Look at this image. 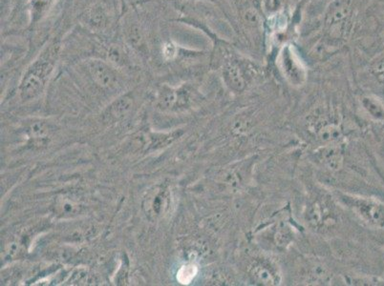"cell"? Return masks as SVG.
Wrapping results in <instances>:
<instances>
[{
  "label": "cell",
  "instance_id": "cell-1",
  "mask_svg": "<svg viewBox=\"0 0 384 286\" xmlns=\"http://www.w3.org/2000/svg\"><path fill=\"white\" fill-rule=\"evenodd\" d=\"M63 45L56 37L47 42L30 65L27 67L20 80V93L24 100H34L44 92L56 64L60 60Z\"/></svg>",
  "mask_w": 384,
  "mask_h": 286
},
{
  "label": "cell",
  "instance_id": "cell-2",
  "mask_svg": "<svg viewBox=\"0 0 384 286\" xmlns=\"http://www.w3.org/2000/svg\"><path fill=\"white\" fill-rule=\"evenodd\" d=\"M338 200L370 226L384 229V205L370 199L338 194Z\"/></svg>",
  "mask_w": 384,
  "mask_h": 286
},
{
  "label": "cell",
  "instance_id": "cell-3",
  "mask_svg": "<svg viewBox=\"0 0 384 286\" xmlns=\"http://www.w3.org/2000/svg\"><path fill=\"white\" fill-rule=\"evenodd\" d=\"M278 65L287 82L292 86H302L306 82L307 72L299 56L292 45H286L278 57Z\"/></svg>",
  "mask_w": 384,
  "mask_h": 286
},
{
  "label": "cell",
  "instance_id": "cell-4",
  "mask_svg": "<svg viewBox=\"0 0 384 286\" xmlns=\"http://www.w3.org/2000/svg\"><path fill=\"white\" fill-rule=\"evenodd\" d=\"M249 275L252 282L263 285H276L280 282L278 268L266 260H256L249 268Z\"/></svg>",
  "mask_w": 384,
  "mask_h": 286
},
{
  "label": "cell",
  "instance_id": "cell-5",
  "mask_svg": "<svg viewBox=\"0 0 384 286\" xmlns=\"http://www.w3.org/2000/svg\"><path fill=\"white\" fill-rule=\"evenodd\" d=\"M82 18V23L89 30L101 32L106 30L107 26L109 25L111 15H110V12L107 10L106 5L96 4L85 11Z\"/></svg>",
  "mask_w": 384,
  "mask_h": 286
},
{
  "label": "cell",
  "instance_id": "cell-6",
  "mask_svg": "<svg viewBox=\"0 0 384 286\" xmlns=\"http://www.w3.org/2000/svg\"><path fill=\"white\" fill-rule=\"evenodd\" d=\"M56 4V0H28L27 12H28L29 28H36L39 23L47 20Z\"/></svg>",
  "mask_w": 384,
  "mask_h": 286
},
{
  "label": "cell",
  "instance_id": "cell-7",
  "mask_svg": "<svg viewBox=\"0 0 384 286\" xmlns=\"http://www.w3.org/2000/svg\"><path fill=\"white\" fill-rule=\"evenodd\" d=\"M223 79L230 90L241 92L245 89L247 80L243 69L236 61L228 60L222 69Z\"/></svg>",
  "mask_w": 384,
  "mask_h": 286
},
{
  "label": "cell",
  "instance_id": "cell-8",
  "mask_svg": "<svg viewBox=\"0 0 384 286\" xmlns=\"http://www.w3.org/2000/svg\"><path fill=\"white\" fill-rule=\"evenodd\" d=\"M319 162L331 170L340 169L342 164V156H341L340 150L337 147H326L319 153Z\"/></svg>",
  "mask_w": 384,
  "mask_h": 286
},
{
  "label": "cell",
  "instance_id": "cell-9",
  "mask_svg": "<svg viewBox=\"0 0 384 286\" xmlns=\"http://www.w3.org/2000/svg\"><path fill=\"white\" fill-rule=\"evenodd\" d=\"M366 113L376 122H384V104L378 98L367 96L361 100Z\"/></svg>",
  "mask_w": 384,
  "mask_h": 286
},
{
  "label": "cell",
  "instance_id": "cell-10",
  "mask_svg": "<svg viewBox=\"0 0 384 286\" xmlns=\"http://www.w3.org/2000/svg\"><path fill=\"white\" fill-rule=\"evenodd\" d=\"M341 135L340 129L337 125L329 124L325 125L321 129L318 130V138L325 143H329V145L335 143L340 140Z\"/></svg>",
  "mask_w": 384,
  "mask_h": 286
},
{
  "label": "cell",
  "instance_id": "cell-11",
  "mask_svg": "<svg viewBox=\"0 0 384 286\" xmlns=\"http://www.w3.org/2000/svg\"><path fill=\"white\" fill-rule=\"evenodd\" d=\"M198 273V267L194 264H187L182 266L177 272V280L181 285H187L194 280Z\"/></svg>",
  "mask_w": 384,
  "mask_h": 286
},
{
  "label": "cell",
  "instance_id": "cell-12",
  "mask_svg": "<svg viewBox=\"0 0 384 286\" xmlns=\"http://www.w3.org/2000/svg\"><path fill=\"white\" fill-rule=\"evenodd\" d=\"M161 53L165 61L175 60L180 53V47L173 40H168L161 47Z\"/></svg>",
  "mask_w": 384,
  "mask_h": 286
},
{
  "label": "cell",
  "instance_id": "cell-13",
  "mask_svg": "<svg viewBox=\"0 0 384 286\" xmlns=\"http://www.w3.org/2000/svg\"><path fill=\"white\" fill-rule=\"evenodd\" d=\"M371 72L378 82L384 85V57L378 58L372 64Z\"/></svg>",
  "mask_w": 384,
  "mask_h": 286
},
{
  "label": "cell",
  "instance_id": "cell-14",
  "mask_svg": "<svg viewBox=\"0 0 384 286\" xmlns=\"http://www.w3.org/2000/svg\"><path fill=\"white\" fill-rule=\"evenodd\" d=\"M283 4L284 0H264L265 10L268 13H278Z\"/></svg>",
  "mask_w": 384,
  "mask_h": 286
},
{
  "label": "cell",
  "instance_id": "cell-15",
  "mask_svg": "<svg viewBox=\"0 0 384 286\" xmlns=\"http://www.w3.org/2000/svg\"><path fill=\"white\" fill-rule=\"evenodd\" d=\"M176 1H182V0H176Z\"/></svg>",
  "mask_w": 384,
  "mask_h": 286
}]
</instances>
